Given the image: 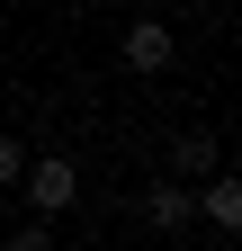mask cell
Masks as SVG:
<instances>
[{"instance_id":"cell-3","label":"cell","mask_w":242,"mask_h":251,"mask_svg":"<svg viewBox=\"0 0 242 251\" xmlns=\"http://www.w3.org/2000/svg\"><path fill=\"white\" fill-rule=\"evenodd\" d=\"M189 215H197V198L179 179H153V188H144V225H153V233H179Z\"/></svg>"},{"instance_id":"cell-5","label":"cell","mask_w":242,"mask_h":251,"mask_svg":"<svg viewBox=\"0 0 242 251\" xmlns=\"http://www.w3.org/2000/svg\"><path fill=\"white\" fill-rule=\"evenodd\" d=\"M170 171H179V179H216V135H197V126H189V135L170 144Z\"/></svg>"},{"instance_id":"cell-4","label":"cell","mask_w":242,"mask_h":251,"mask_svg":"<svg viewBox=\"0 0 242 251\" xmlns=\"http://www.w3.org/2000/svg\"><path fill=\"white\" fill-rule=\"evenodd\" d=\"M197 215L224 225V233H242V179H206V188H197Z\"/></svg>"},{"instance_id":"cell-1","label":"cell","mask_w":242,"mask_h":251,"mask_svg":"<svg viewBox=\"0 0 242 251\" xmlns=\"http://www.w3.org/2000/svg\"><path fill=\"white\" fill-rule=\"evenodd\" d=\"M18 188H27V198H36V215H63V206L81 198V171L63 162V152H36V162H27V179H18Z\"/></svg>"},{"instance_id":"cell-2","label":"cell","mask_w":242,"mask_h":251,"mask_svg":"<svg viewBox=\"0 0 242 251\" xmlns=\"http://www.w3.org/2000/svg\"><path fill=\"white\" fill-rule=\"evenodd\" d=\"M117 54H126V72H170V54H179V36H170L162 18H135V27H126V45H117Z\"/></svg>"},{"instance_id":"cell-7","label":"cell","mask_w":242,"mask_h":251,"mask_svg":"<svg viewBox=\"0 0 242 251\" xmlns=\"http://www.w3.org/2000/svg\"><path fill=\"white\" fill-rule=\"evenodd\" d=\"M0 251H54V233H45V215H36V225H18L9 242H0Z\"/></svg>"},{"instance_id":"cell-6","label":"cell","mask_w":242,"mask_h":251,"mask_svg":"<svg viewBox=\"0 0 242 251\" xmlns=\"http://www.w3.org/2000/svg\"><path fill=\"white\" fill-rule=\"evenodd\" d=\"M18 179H27V144H18V135H0V188H18Z\"/></svg>"}]
</instances>
